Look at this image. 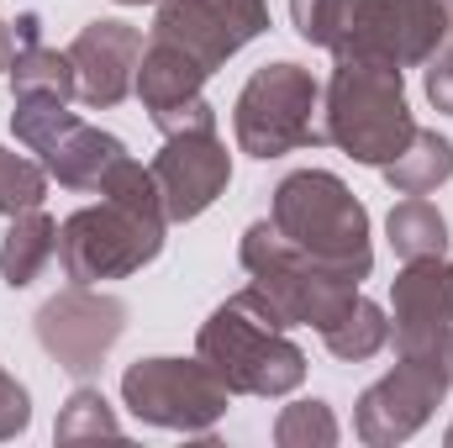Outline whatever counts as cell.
Wrapping results in <instances>:
<instances>
[{"mask_svg":"<svg viewBox=\"0 0 453 448\" xmlns=\"http://www.w3.org/2000/svg\"><path fill=\"white\" fill-rule=\"evenodd\" d=\"M443 11H449V37H453V0H443Z\"/></svg>","mask_w":453,"mask_h":448,"instance_id":"28","label":"cell"},{"mask_svg":"<svg viewBox=\"0 0 453 448\" xmlns=\"http://www.w3.org/2000/svg\"><path fill=\"white\" fill-rule=\"evenodd\" d=\"M16 48H21V37H16V27H11V21H0V69H11V58H16Z\"/></svg>","mask_w":453,"mask_h":448,"instance_id":"27","label":"cell"},{"mask_svg":"<svg viewBox=\"0 0 453 448\" xmlns=\"http://www.w3.org/2000/svg\"><path fill=\"white\" fill-rule=\"evenodd\" d=\"M164 227L169 217L137 212L121 201H101L74 212L58 227V264L74 285H101V280H127L142 264L164 253Z\"/></svg>","mask_w":453,"mask_h":448,"instance_id":"7","label":"cell"},{"mask_svg":"<svg viewBox=\"0 0 453 448\" xmlns=\"http://www.w3.org/2000/svg\"><path fill=\"white\" fill-rule=\"evenodd\" d=\"M222 380L206 369V359H137L121 375V401L137 422L169 428V433H211L226 417Z\"/></svg>","mask_w":453,"mask_h":448,"instance_id":"8","label":"cell"},{"mask_svg":"<svg viewBox=\"0 0 453 448\" xmlns=\"http://www.w3.org/2000/svg\"><path fill=\"white\" fill-rule=\"evenodd\" d=\"M385 232H390V248H395L401 264H411V259H438V253L449 248V222H443V212H438L433 201H422V196H406L401 206H390Z\"/></svg>","mask_w":453,"mask_h":448,"instance_id":"19","label":"cell"},{"mask_svg":"<svg viewBox=\"0 0 453 448\" xmlns=\"http://www.w3.org/2000/svg\"><path fill=\"white\" fill-rule=\"evenodd\" d=\"M137 58H142V32L132 21H90L69 42L80 101L90 112H111L116 101H127L137 80Z\"/></svg>","mask_w":453,"mask_h":448,"instance_id":"15","label":"cell"},{"mask_svg":"<svg viewBox=\"0 0 453 448\" xmlns=\"http://www.w3.org/2000/svg\"><path fill=\"white\" fill-rule=\"evenodd\" d=\"M449 380H453V337H449Z\"/></svg>","mask_w":453,"mask_h":448,"instance_id":"29","label":"cell"},{"mask_svg":"<svg viewBox=\"0 0 453 448\" xmlns=\"http://www.w3.org/2000/svg\"><path fill=\"white\" fill-rule=\"evenodd\" d=\"M121 433V422H116L111 401L96 390V385H80L69 401H64V412H58V422H53V438L58 444H85V438H116Z\"/></svg>","mask_w":453,"mask_h":448,"instance_id":"22","label":"cell"},{"mask_svg":"<svg viewBox=\"0 0 453 448\" xmlns=\"http://www.w3.org/2000/svg\"><path fill=\"white\" fill-rule=\"evenodd\" d=\"M317 112H322V85L311 80V69L290 58L264 64L253 69V80L237 90V106H232L237 148L253 158H285L306 143H322Z\"/></svg>","mask_w":453,"mask_h":448,"instance_id":"6","label":"cell"},{"mask_svg":"<svg viewBox=\"0 0 453 448\" xmlns=\"http://www.w3.org/2000/svg\"><path fill=\"white\" fill-rule=\"evenodd\" d=\"M290 21L311 48L390 69L427 64L449 37L443 0H290Z\"/></svg>","mask_w":453,"mask_h":448,"instance_id":"1","label":"cell"},{"mask_svg":"<svg viewBox=\"0 0 453 448\" xmlns=\"http://www.w3.org/2000/svg\"><path fill=\"white\" fill-rule=\"evenodd\" d=\"M322 137L369 169H385L395 153H406V143L417 137V121L406 106L401 69L338 58L322 90Z\"/></svg>","mask_w":453,"mask_h":448,"instance_id":"4","label":"cell"},{"mask_svg":"<svg viewBox=\"0 0 453 448\" xmlns=\"http://www.w3.org/2000/svg\"><path fill=\"white\" fill-rule=\"evenodd\" d=\"M248 280H253V296L269 306V317L280 328H333L338 312L358 296L353 280H342L333 269H322L317 259H306L301 248H290L274 222H253L242 232V248H237Z\"/></svg>","mask_w":453,"mask_h":448,"instance_id":"5","label":"cell"},{"mask_svg":"<svg viewBox=\"0 0 453 448\" xmlns=\"http://www.w3.org/2000/svg\"><path fill=\"white\" fill-rule=\"evenodd\" d=\"M322 343L333 348V359H342V364H364V359H374V353L390 343V317H385L374 301L353 296L338 312V322L322 328Z\"/></svg>","mask_w":453,"mask_h":448,"instance_id":"21","label":"cell"},{"mask_svg":"<svg viewBox=\"0 0 453 448\" xmlns=\"http://www.w3.org/2000/svg\"><path fill=\"white\" fill-rule=\"evenodd\" d=\"M158 180V201L169 222H196L201 212L217 206V196L232 180V153L222 148L217 127H196V132H169L158 158L148 164Z\"/></svg>","mask_w":453,"mask_h":448,"instance_id":"12","label":"cell"},{"mask_svg":"<svg viewBox=\"0 0 453 448\" xmlns=\"http://www.w3.org/2000/svg\"><path fill=\"white\" fill-rule=\"evenodd\" d=\"M53 253H58V222L42 217V206L16 212L11 227H5V237H0V280L11 290H27L53 264Z\"/></svg>","mask_w":453,"mask_h":448,"instance_id":"17","label":"cell"},{"mask_svg":"<svg viewBox=\"0 0 453 448\" xmlns=\"http://www.w3.org/2000/svg\"><path fill=\"white\" fill-rule=\"evenodd\" d=\"M274 444L280 448H333L338 444V417L327 401H296L280 412L274 422Z\"/></svg>","mask_w":453,"mask_h":448,"instance_id":"23","label":"cell"},{"mask_svg":"<svg viewBox=\"0 0 453 448\" xmlns=\"http://www.w3.org/2000/svg\"><path fill=\"white\" fill-rule=\"evenodd\" d=\"M121 158H127L121 137L101 132V127H85L80 116L42 148V169H48L58 185H69V190H96V196H101V185L111 180V169Z\"/></svg>","mask_w":453,"mask_h":448,"instance_id":"16","label":"cell"},{"mask_svg":"<svg viewBox=\"0 0 453 448\" xmlns=\"http://www.w3.org/2000/svg\"><path fill=\"white\" fill-rule=\"evenodd\" d=\"M116 5H148V0H116Z\"/></svg>","mask_w":453,"mask_h":448,"instance_id":"30","label":"cell"},{"mask_svg":"<svg viewBox=\"0 0 453 448\" xmlns=\"http://www.w3.org/2000/svg\"><path fill=\"white\" fill-rule=\"evenodd\" d=\"M42 196H48V169L0 148V217L32 212V206H42Z\"/></svg>","mask_w":453,"mask_h":448,"instance_id":"24","label":"cell"},{"mask_svg":"<svg viewBox=\"0 0 453 448\" xmlns=\"http://www.w3.org/2000/svg\"><path fill=\"white\" fill-rule=\"evenodd\" d=\"M196 353L206 359V369L222 380L232 396H290L306 380V353L285 337V328L269 317V306L248 290H237L222 301L196 337Z\"/></svg>","mask_w":453,"mask_h":448,"instance_id":"3","label":"cell"},{"mask_svg":"<svg viewBox=\"0 0 453 448\" xmlns=\"http://www.w3.org/2000/svg\"><path fill=\"white\" fill-rule=\"evenodd\" d=\"M206 69L185 53V48H174V42H148L142 48V58H137V80H132V90H137V101H142V112L153 116V127L169 137V132H196V127H217V112H211V101L201 96L206 90Z\"/></svg>","mask_w":453,"mask_h":448,"instance_id":"13","label":"cell"},{"mask_svg":"<svg viewBox=\"0 0 453 448\" xmlns=\"http://www.w3.org/2000/svg\"><path fill=\"white\" fill-rule=\"evenodd\" d=\"M443 438H449V448H453V428H449V433H443Z\"/></svg>","mask_w":453,"mask_h":448,"instance_id":"31","label":"cell"},{"mask_svg":"<svg viewBox=\"0 0 453 448\" xmlns=\"http://www.w3.org/2000/svg\"><path fill=\"white\" fill-rule=\"evenodd\" d=\"M27 422H32V396H27V385L11 380L5 364H0V438L27 433Z\"/></svg>","mask_w":453,"mask_h":448,"instance_id":"25","label":"cell"},{"mask_svg":"<svg viewBox=\"0 0 453 448\" xmlns=\"http://www.w3.org/2000/svg\"><path fill=\"white\" fill-rule=\"evenodd\" d=\"M449 390V353H401V364L358 396V412H353L358 438L369 448L406 444Z\"/></svg>","mask_w":453,"mask_h":448,"instance_id":"9","label":"cell"},{"mask_svg":"<svg viewBox=\"0 0 453 448\" xmlns=\"http://www.w3.org/2000/svg\"><path fill=\"white\" fill-rule=\"evenodd\" d=\"M11 96L74 101V96H80V85H74V64H69V53L42 48V42H21V48H16V58H11Z\"/></svg>","mask_w":453,"mask_h":448,"instance_id":"20","label":"cell"},{"mask_svg":"<svg viewBox=\"0 0 453 448\" xmlns=\"http://www.w3.org/2000/svg\"><path fill=\"white\" fill-rule=\"evenodd\" d=\"M264 32H269L264 0H158L153 16V37L185 48L206 74L222 69L232 53H242Z\"/></svg>","mask_w":453,"mask_h":448,"instance_id":"11","label":"cell"},{"mask_svg":"<svg viewBox=\"0 0 453 448\" xmlns=\"http://www.w3.org/2000/svg\"><path fill=\"white\" fill-rule=\"evenodd\" d=\"M427 101L453 116V42L427 58Z\"/></svg>","mask_w":453,"mask_h":448,"instance_id":"26","label":"cell"},{"mask_svg":"<svg viewBox=\"0 0 453 448\" xmlns=\"http://www.w3.org/2000/svg\"><path fill=\"white\" fill-rule=\"evenodd\" d=\"M269 222L274 232L301 248L306 259H317L322 269H333L342 280H369L374 269V248H369V212L364 201L327 169H296L274 185L269 201Z\"/></svg>","mask_w":453,"mask_h":448,"instance_id":"2","label":"cell"},{"mask_svg":"<svg viewBox=\"0 0 453 448\" xmlns=\"http://www.w3.org/2000/svg\"><path fill=\"white\" fill-rule=\"evenodd\" d=\"M121 333H127V301L96 285H69L37 312V343L48 348V359H58V369L80 380L106 364Z\"/></svg>","mask_w":453,"mask_h":448,"instance_id":"10","label":"cell"},{"mask_svg":"<svg viewBox=\"0 0 453 448\" xmlns=\"http://www.w3.org/2000/svg\"><path fill=\"white\" fill-rule=\"evenodd\" d=\"M390 301H395V353H449L453 337V264L438 259H411L395 285H390Z\"/></svg>","mask_w":453,"mask_h":448,"instance_id":"14","label":"cell"},{"mask_svg":"<svg viewBox=\"0 0 453 448\" xmlns=\"http://www.w3.org/2000/svg\"><path fill=\"white\" fill-rule=\"evenodd\" d=\"M380 174H385V185L395 196H433L438 185L453 180V143L443 132L417 127V137L406 143V153H395Z\"/></svg>","mask_w":453,"mask_h":448,"instance_id":"18","label":"cell"}]
</instances>
